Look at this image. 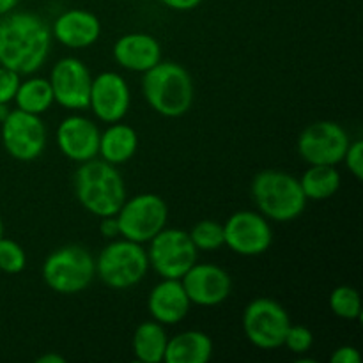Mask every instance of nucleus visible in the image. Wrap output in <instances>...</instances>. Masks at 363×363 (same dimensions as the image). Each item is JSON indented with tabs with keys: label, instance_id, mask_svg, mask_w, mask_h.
<instances>
[{
	"label": "nucleus",
	"instance_id": "f257e3e1",
	"mask_svg": "<svg viewBox=\"0 0 363 363\" xmlns=\"http://www.w3.org/2000/svg\"><path fill=\"white\" fill-rule=\"evenodd\" d=\"M52 28L28 11L0 16V66L30 77L46 62L52 50Z\"/></svg>",
	"mask_w": 363,
	"mask_h": 363
},
{
	"label": "nucleus",
	"instance_id": "f03ea898",
	"mask_svg": "<svg viewBox=\"0 0 363 363\" xmlns=\"http://www.w3.org/2000/svg\"><path fill=\"white\" fill-rule=\"evenodd\" d=\"M74 195L82 208L98 218L116 215L128 199L117 165L101 158L80 163L74 172Z\"/></svg>",
	"mask_w": 363,
	"mask_h": 363
},
{
	"label": "nucleus",
	"instance_id": "7ed1b4c3",
	"mask_svg": "<svg viewBox=\"0 0 363 363\" xmlns=\"http://www.w3.org/2000/svg\"><path fill=\"white\" fill-rule=\"evenodd\" d=\"M142 92L149 106L169 119L183 117L194 106V78L186 67L172 60H160L155 67L145 71Z\"/></svg>",
	"mask_w": 363,
	"mask_h": 363
},
{
	"label": "nucleus",
	"instance_id": "20e7f679",
	"mask_svg": "<svg viewBox=\"0 0 363 363\" xmlns=\"http://www.w3.org/2000/svg\"><path fill=\"white\" fill-rule=\"evenodd\" d=\"M252 199L259 213L273 222H293L307 208L298 177L284 170L268 169L252 179Z\"/></svg>",
	"mask_w": 363,
	"mask_h": 363
},
{
	"label": "nucleus",
	"instance_id": "39448f33",
	"mask_svg": "<svg viewBox=\"0 0 363 363\" xmlns=\"http://www.w3.org/2000/svg\"><path fill=\"white\" fill-rule=\"evenodd\" d=\"M149 272L147 248L126 238L110 240L96 257V277L110 289H130Z\"/></svg>",
	"mask_w": 363,
	"mask_h": 363
},
{
	"label": "nucleus",
	"instance_id": "423d86ee",
	"mask_svg": "<svg viewBox=\"0 0 363 363\" xmlns=\"http://www.w3.org/2000/svg\"><path fill=\"white\" fill-rule=\"evenodd\" d=\"M43 280L53 293L78 294L96 279V259L80 245H64L43 262Z\"/></svg>",
	"mask_w": 363,
	"mask_h": 363
},
{
	"label": "nucleus",
	"instance_id": "0eeeda50",
	"mask_svg": "<svg viewBox=\"0 0 363 363\" xmlns=\"http://www.w3.org/2000/svg\"><path fill=\"white\" fill-rule=\"evenodd\" d=\"M116 218L119 222L121 238L144 245L167 227L169 206L158 194H138L124 201Z\"/></svg>",
	"mask_w": 363,
	"mask_h": 363
},
{
	"label": "nucleus",
	"instance_id": "6e6552de",
	"mask_svg": "<svg viewBox=\"0 0 363 363\" xmlns=\"http://www.w3.org/2000/svg\"><path fill=\"white\" fill-rule=\"evenodd\" d=\"M291 318L282 303L272 298H255L245 307L243 333L250 344L259 350H279L282 347L286 333L291 326Z\"/></svg>",
	"mask_w": 363,
	"mask_h": 363
},
{
	"label": "nucleus",
	"instance_id": "1a4fd4ad",
	"mask_svg": "<svg viewBox=\"0 0 363 363\" xmlns=\"http://www.w3.org/2000/svg\"><path fill=\"white\" fill-rule=\"evenodd\" d=\"M199 250L190 234L181 229H162L149 241V268L162 279H181L197 262Z\"/></svg>",
	"mask_w": 363,
	"mask_h": 363
},
{
	"label": "nucleus",
	"instance_id": "9d476101",
	"mask_svg": "<svg viewBox=\"0 0 363 363\" xmlns=\"http://www.w3.org/2000/svg\"><path fill=\"white\" fill-rule=\"evenodd\" d=\"M2 145L11 158L18 162H34L46 147V126L41 116L11 110L0 124Z\"/></svg>",
	"mask_w": 363,
	"mask_h": 363
},
{
	"label": "nucleus",
	"instance_id": "9b49d317",
	"mask_svg": "<svg viewBox=\"0 0 363 363\" xmlns=\"http://www.w3.org/2000/svg\"><path fill=\"white\" fill-rule=\"evenodd\" d=\"M351 138L335 121H315L298 137V155L308 165H339Z\"/></svg>",
	"mask_w": 363,
	"mask_h": 363
},
{
	"label": "nucleus",
	"instance_id": "f8f14e48",
	"mask_svg": "<svg viewBox=\"0 0 363 363\" xmlns=\"http://www.w3.org/2000/svg\"><path fill=\"white\" fill-rule=\"evenodd\" d=\"M225 247L243 257H257L266 254L273 243L269 220L259 211H236L223 223Z\"/></svg>",
	"mask_w": 363,
	"mask_h": 363
},
{
	"label": "nucleus",
	"instance_id": "ddd939ff",
	"mask_svg": "<svg viewBox=\"0 0 363 363\" xmlns=\"http://www.w3.org/2000/svg\"><path fill=\"white\" fill-rule=\"evenodd\" d=\"M55 103L67 110H87L91 96L92 74L89 67L77 57L57 60L50 73Z\"/></svg>",
	"mask_w": 363,
	"mask_h": 363
},
{
	"label": "nucleus",
	"instance_id": "4468645a",
	"mask_svg": "<svg viewBox=\"0 0 363 363\" xmlns=\"http://www.w3.org/2000/svg\"><path fill=\"white\" fill-rule=\"evenodd\" d=\"M131 105V91L128 82L116 71H103L92 77L89 108L96 119L103 123H119L126 117Z\"/></svg>",
	"mask_w": 363,
	"mask_h": 363
},
{
	"label": "nucleus",
	"instance_id": "2eb2a0df",
	"mask_svg": "<svg viewBox=\"0 0 363 363\" xmlns=\"http://www.w3.org/2000/svg\"><path fill=\"white\" fill-rule=\"evenodd\" d=\"M179 280L191 305L199 307H216L233 293V279L229 273L211 262H195Z\"/></svg>",
	"mask_w": 363,
	"mask_h": 363
},
{
	"label": "nucleus",
	"instance_id": "dca6fc26",
	"mask_svg": "<svg viewBox=\"0 0 363 363\" xmlns=\"http://www.w3.org/2000/svg\"><path fill=\"white\" fill-rule=\"evenodd\" d=\"M99 135L101 131L96 126L94 121L74 113V116L64 117L57 126V147L71 162H89L92 158H98Z\"/></svg>",
	"mask_w": 363,
	"mask_h": 363
},
{
	"label": "nucleus",
	"instance_id": "f3484780",
	"mask_svg": "<svg viewBox=\"0 0 363 363\" xmlns=\"http://www.w3.org/2000/svg\"><path fill=\"white\" fill-rule=\"evenodd\" d=\"M112 53L121 67L144 74L162 60V45L147 32H130L113 43Z\"/></svg>",
	"mask_w": 363,
	"mask_h": 363
},
{
	"label": "nucleus",
	"instance_id": "a211bd4d",
	"mask_svg": "<svg viewBox=\"0 0 363 363\" xmlns=\"http://www.w3.org/2000/svg\"><path fill=\"white\" fill-rule=\"evenodd\" d=\"M50 28L53 39H57L66 48L73 50L89 48L101 35V21L87 9L64 11Z\"/></svg>",
	"mask_w": 363,
	"mask_h": 363
},
{
	"label": "nucleus",
	"instance_id": "6ab92c4d",
	"mask_svg": "<svg viewBox=\"0 0 363 363\" xmlns=\"http://www.w3.org/2000/svg\"><path fill=\"white\" fill-rule=\"evenodd\" d=\"M191 301L179 279H163L147 298L149 314L163 326L177 325L190 312Z\"/></svg>",
	"mask_w": 363,
	"mask_h": 363
},
{
	"label": "nucleus",
	"instance_id": "aec40b11",
	"mask_svg": "<svg viewBox=\"0 0 363 363\" xmlns=\"http://www.w3.org/2000/svg\"><path fill=\"white\" fill-rule=\"evenodd\" d=\"M213 340L201 330H186L172 339L169 337L165 350V363H206L213 357Z\"/></svg>",
	"mask_w": 363,
	"mask_h": 363
},
{
	"label": "nucleus",
	"instance_id": "412c9836",
	"mask_svg": "<svg viewBox=\"0 0 363 363\" xmlns=\"http://www.w3.org/2000/svg\"><path fill=\"white\" fill-rule=\"evenodd\" d=\"M138 149L137 130L130 124L112 123L99 135L98 156L112 165H123L130 162Z\"/></svg>",
	"mask_w": 363,
	"mask_h": 363
},
{
	"label": "nucleus",
	"instance_id": "4be33fe9",
	"mask_svg": "<svg viewBox=\"0 0 363 363\" xmlns=\"http://www.w3.org/2000/svg\"><path fill=\"white\" fill-rule=\"evenodd\" d=\"M169 335L162 323L144 321L137 326L131 337V350L135 358L142 363H162L165 358Z\"/></svg>",
	"mask_w": 363,
	"mask_h": 363
},
{
	"label": "nucleus",
	"instance_id": "5701e85b",
	"mask_svg": "<svg viewBox=\"0 0 363 363\" xmlns=\"http://www.w3.org/2000/svg\"><path fill=\"white\" fill-rule=\"evenodd\" d=\"M307 201H326L340 190V172L335 165H311L298 177Z\"/></svg>",
	"mask_w": 363,
	"mask_h": 363
},
{
	"label": "nucleus",
	"instance_id": "b1692460",
	"mask_svg": "<svg viewBox=\"0 0 363 363\" xmlns=\"http://www.w3.org/2000/svg\"><path fill=\"white\" fill-rule=\"evenodd\" d=\"M13 101L16 103L18 110L41 116V113L48 112L52 108L55 98H53V91L48 78L30 77L27 80L20 82Z\"/></svg>",
	"mask_w": 363,
	"mask_h": 363
},
{
	"label": "nucleus",
	"instance_id": "393cba45",
	"mask_svg": "<svg viewBox=\"0 0 363 363\" xmlns=\"http://www.w3.org/2000/svg\"><path fill=\"white\" fill-rule=\"evenodd\" d=\"M330 311L340 319L354 321L362 315L360 293L353 286H339L330 293Z\"/></svg>",
	"mask_w": 363,
	"mask_h": 363
},
{
	"label": "nucleus",
	"instance_id": "a878e982",
	"mask_svg": "<svg viewBox=\"0 0 363 363\" xmlns=\"http://www.w3.org/2000/svg\"><path fill=\"white\" fill-rule=\"evenodd\" d=\"M190 240L195 248L201 252H216L225 247L223 238V223L216 220H201L190 229Z\"/></svg>",
	"mask_w": 363,
	"mask_h": 363
},
{
	"label": "nucleus",
	"instance_id": "bb28decb",
	"mask_svg": "<svg viewBox=\"0 0 363 363\" xmlns=\"http://www.w3.org/2000/svg\"><path fill=\"white\" fill-rule=\"evenodd\" d=\"M27 266V254L23 247L9 238H0V272L18 275Z\"/></svg>",
	"mask_w": 363,
	"mask_h": 363
},
{
	"label": "nucleus",
	"instance_id": "cd10ccee",
	"mask_svg": "<svg viewBox=\"0 0 363 363\" xmlns=\"http://www.w3.org/2000/svg\"><path fill=\"white\" fill-rule=\"evenodd\" d=\"M312 344H314V333H312V330L303 325H293L291 323L282 346H286L293 354L301 357V354H307L311 351Z\"/></svg>",
	"mask_w": 363,
	"mask_h": 363
},
{
	"label": "nucleus",
	"instance_id": "c85d7f7f",
	"mask_svg": "<svg viewBox=\"0 0 363 363\" xmlns=\"http://www.w3.org/2000/svg\"><path fill=\"white\" fill-rule=\"evenodd\" d=\"M20 82L21 77L16 71L9 69L6 66H0V103L2 105H9L13 101Z\"/></svg>",
	"mask_w": 363,
	"mask_h": 363
},
{
	"label": "nucleus",
	"instance_id": "c756f323",
	"mask_svg": "<svg viewBox=\"0 0 363 363\" xmlns=\"http://www.w3.org/2000/svg\"><path fill=\"white\" fill-rule=\"evenodd\" d=\"M342 162L346 163V167L353 174L354 179L360 181L363 177V142L360 138L350 142Z\"/></svg>",
	"mask_w": 363,
	"mask_h": 363
},
{
	"label": "nucleus",
	"instance_id": "7c9ffc66",
	"mask_svg": "<svg viewBox=\"0 0 363 363\" xmlns=\"http://www.w3.org/2000/svg\"><path fill=\"white\" fill-rule=\"evenodd\" d=\"M332 363H360L362 354L357 347L353 346H340L330 357Z\"/></svg>",
	"mask_w": 363,
	"mask_h": 363
},
{
	"label": "nucleus",
	"instance_id": "2f4dec72",
	"mask_svg": "<svg viewBox=\"0 0 363 363\" xmlns=\"http://www.w3.org/2000/svg\"><path fill=\"white\" fill-rule=\"evenodd\" d=\"M99 233H101L103 238L106 240H116V238H121V229H119V222H117L116 215L112 216H103L99 218Z\"/></svg>",
	"mask_w": 363,
	"mask_h": 363
},
{
	"label": "nucleus",
	"instance_id": "473e14b6",
	"mask_svg": "<svg viewBox=\"0 0 363 363\" xmlns=\"http://www.w3.org/2000/svg\"><path fill=\"white\" fill-rule=\"evenodd\" d=\"M160 2L174 11H191L201 6L204 0H160Z\"/></svg>",
	"mask_w": 363,
	"mask_h": 363
},
{
	"label": "nucleus",
	"instance_id": "72a5a7b5",
	"mask_svg": "<svg viewBox=\"0 0 363 363\" xmlns=\"http://www.w3.org/2000/svg\"><path fill=\"white\" fill-rule=\"evenodd\" d=\"M18 2H20V0H0V16L14 11V7L18 6Z\"/></svg>",
	"mask_w": 363,
	"mask_h": 363
},
{
	"label": "nucleus",
	"instance_id": "f704fd0d",
	"mask_svg": "<svg viewBox=\"0 0 363 363\" xmlns=\"http://www.w3.org/2000/svg\"><path fill=\"white\" fill-rule=\"evenodd\" d=\"M38 363H64L66 362V358L64 357H59V354H43V357H39Z\"/></svg>",
	"mask_w": 363,
	"mask_h": 363
},
{
	"label": "nucleus",
	"instance_id": "c9c22d12",
	"mask_svg": "<svg viewBox=\"0 0 363 363\" xmlns=\"http://www.w3.org/2000/svg\"><path fill=\"white\" fill-rule=\"evenodd\" d=\"M9 105H2V103H0V124L4 123V119H6L7 116H9Z\"/></svg>",
	"mask_w": 363,
	"mask_h": 363
},
{
	"label": "nucleus",
	"instance_id": "e433bc0d",
	"mask_svg": "<svg viewBox=\"0 0 363 363\" xmlns=\"http://www.w3.org/2000/svg\"><path fill=\"white\" fill-rule=\"evenodd\" d=\"M4 236V222H2V216H0V238Z\"/></svg>",
	"mask_w": 363,
	"mask_h": 363
}]
</instances>
